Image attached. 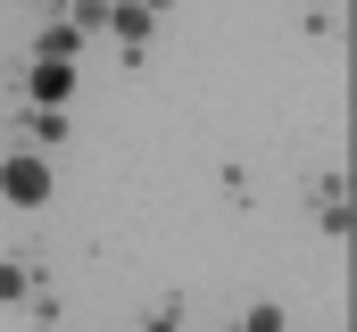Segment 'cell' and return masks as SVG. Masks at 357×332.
Segmentation results:
<instances>
[{
    "mask_svg": "<svg viewBox=\"0 0 357 332\" xmlns=\"http://www.w3.org/2000/svg\"><path fill=\"white\" fill-rule=\"evenodd\" d=\"M0 199L8 208H50L59 199V158H42V150H0Z\"/></svg>",
    "mask_w": 357,
    "mask_h": 332,
    "instance_id": "obj_1",
    "label": "cell"
},
{
    "mask_svg": "<svg viewBox=\"0 0 357 332\" xmlns=\"http://www.w3.org/2000/svg\"><path fill=\"white\" fill-rule=\"evenodd\" d=\"M42 291H50V266H42L33 249H8V257H0V308H33Z\"/></svg>",
    "mask_w": 357,
    "mask_h": 332,
    "instance_id": "obj_2",
    "label": "cell"
},
{
    "mask_svg": "<svg viewBox=\"0 0 357 332\" xmlns=\"http://www.w3.org/2000/svg\"><path fill=\"white\" fill-rule=\"evenodd\" d=\"M17 91H25L17 108H59V116H67V100H75V67H33V59H25Z\"/></svg>",
    "mask_w": 357,
    "mask_h": 332,
    "instance_id": "obj_3",
    "label": "cell"
},
{
    "mask_svg": "<svg viewBox=\"0 0 357 332\" xmlns=\"http://www.w3.org/2000/svg\"><path fill=\"white\" fill-rule=\"evenodd\" d=\"M75 142V125L59 116V108H17V150H42V158H59Z\"/></svg>",
    "mask_w": 357,
    "mask_h": 332,
    "instance_id": "obj_4",
    "label": "cell"
},
{
    "mask_svg": "<svg viewBox=\"0 0 357 332\" xmlns=\"http://www.w3.org/2000/svg\"><path fill=\"white\" fill-rule=\"evenodd\" d=\"M316 216H324V233H333V241H349V233H357L349 174H341V166H333V174H316Z\"/></svg>",
    "mask_w": 357,
    "mask_h": 332,
    "instance_id": "obj_5",
    "label": "cell"
},
{
    "mask_svg": "<svg viewBox=\"0 0 357 332\" xmlns=\"http://www.w3.org/2000/svg\"><path fill=\"white\" fill-rule=\"evenodd\" d=\"M108 33L125 42V67H142V50H150V33H158V8L125 0V8H108Z\"/></svg>",
    "mask_w": 357,
    "mask_h": 332,
    "instance_id": "obj_6",
    "label": "cell"
},
{
    "mask_svg": "<svg viewBox=\"0 0 357 332\" xmlns=\"http://www.w3.org/2000/svg\"><path fill=\"white\" fill-rule=\"evenodd\" d=\"M84 59V33L67 25V17H50L42 33H33V67H75Z\"/></svg>",
    "mask_w": 357,
    "mask_h": 332,
    "instance_id": "obj_7",
    "label": "cell"
},
{
    "mask_svg": "<svg viewBox=\"0 0 357 332\" xmlns=\"http://www.w3.org/2000/svg\"><path fill=\"white\" fill-rule=\"evenodd\" d=\"M142 332H191V299H158V308L142 316Z\"/></svg>",
    "mask_w": 357,
    "mask_h": 332,
    "instance_id": "obj_8",
    "label": "cell"
},
{
    "mask_svg": "<svg viewBox=\"0 0 357 332\" xmlns=\"http://www.w3.org/2000/svg\"><path fill=\"white\" fill-rule=\"evenodd\" d=\"M233 332H291V316H282L274 299H250V308H241V324H233Z\"/></svg>",
    "mask_w": 357,
    "mask_h": 332,
    "instance_id": "obj_9",
    "label": "cell"
},
{
    "mask_svg": "<svg viewBox=\"0 0 357 332\" xmlns=\"http://www.w3.org/2000/svg\"><path fill=\"white\" fill-rule=\"evenodd\" d=\"M59 17H67L75 33H108V8H100V0H75V8H59Z\"/></svg>",
    "mask_w": 357,
    "mask_h": 332,
    "instance_id": "obj_10",
    "label": "cell"
},
{
    "mask_svg": "<svg viewBox=\"0 0 357 332\" xmlns=\"http://www.w3.org/2000/svg\"><path fill=\"white\" fill-rule=\"evenodd\" d=\"M25 316H33V332H67V308H59V291H42Z\"/></svg>",
    "mask_w": 357,
    "mask_h": 332,
    "instance_id": "obj_11",
    "label": "cell"
},
{
    "mask_svg": "<svg viewBox=\"0 0 357 332\" xmlns=\"http://www.w3.org/2000/svg\"><path fill=\"white\" fill-rule=\"evenodd\" d=\"M225 332H233V324H225Z\"/></svg>",
    "mask_w": 357,
    "mask_h": 332,
    "instance_id": "obj_12",
    "label": "cell"
}]
</instances>
